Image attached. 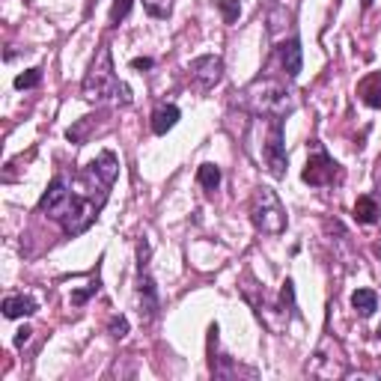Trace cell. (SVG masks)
<instances>
[{"mask_svg": "<svg viewBox=\"0 0 381 381\" xmlns=\"http://www.w3.org/2000/svg\"><path fill=\"white\" fill-rule=\"evenodd\" d=\"M84 98L89 105H131V89L114 75L110 48L102 45L84 77Z\"/></svg>", "mask_w": 381, "mask_h": 381, "instance_id": "obj_1", "label": "cell"}, {"mask_svg": "<svg viewBox=\"0 0 381 381\" xmlns=\"http://www.w3.org/2000/svg\"><path fill=\"white\" fill-rule=\"evenodd\" d=\"M241 96H244V102H248L256 114H262V117L286 119L295 110L292 89H286V84L271 81V77H265V81H253Z\"/></svg>", "mask_w": 381, "mask_h": 381, "instance_id": "obj_2", "label": "cell"}, {"mask_svg": "<svg viewBox=\"0 0 381 381\" xmlns=\"http://www.w3.org/2000/svg\"><path fill=\"white\" fill-rule=\"evenodd\" d=\"M251 221L253 227L265 235H280L286 230V209L280 206V197L274 194V188L260 185L251 197Z\"/></svg>", "mask_w": 381, "mask_h": 381, "instance_id": "obj_3", "label": "cell"}, {"mask_svg": "<svg viewBox=\"0 0 381 381\" xmlns=\"http://www.w3.org/2000/svg\"><path fill=\"white\" fill-rule=\"evenodd\" d=\"M262 158L268 173L274 179L286 176V143H283V119L280 117H268V134L262 137Z\"/></svg>", "mask_w": 381, "mask_h": 381, "instance_id": "obj_4", "label": "cell"}, {"mask_svg": "<svg viewBox=\"0 0 381 381\" xmlns=\"http://www.w3.org/2000/svg\"><path fill=\"white\" fill-rule=\"evenodd\" d=\"M72 203H75V188H72V182H69L66 176H54L51 185H48V190H45L42 200H39V209H42L48 218L63 221L66 215H69Z\"/></svg>", "mask_w": 381, "mask_h": 381, "instance_id": "obj_5", "label": "cell"}, {"mask_svg": "<svg viewBox=\"0 0 381 381\" xmlns=\"http://www.w3.org/2000/svg\"><path fill=\"white\" fill-rule=\"evenodd\" d=\"M147 241H140V280H137V304H140V319L152 322L158 316V292H155V283L149 277L147 268Z\"/></svg>", "mask_w": 381, "mask_h": 381, "instance_id": "obj_6", "label": "cell"}, {"mask_svg": "<svg viewBox=\"0 0 381 381\" xmlns=\"http://www.w3.org/2000/svg\"><path fill=\"white\" fill-rule=\"evenodd\" d=\"M307 373L316 378H343L349 373V366H345L343 354H328V340H324L319 345V352L313 354V361L307 364Z\"/></svg>", "mask_w": 381, "mask_h": 381, "instance_id": "obj_7", "label": "cell"}, {"mask_svg": "<svg viewBox=\"0 0 381 381\" xmlns=\"http://www.w3.org/2000/svg\"><path fill=\"white\" fill-rule=\"evenodd\" d=\"M334 176H337V164H334V158L324 149H316V155H310L304 173H301V179H304L307 185H313V188L331 185Z\"/></svg>", "mask_w": 381, "mask_h": 381, "instance_id": "obj_8", "label": "cell"}, {"mask_svg": "<svg viewBox=\"0 0 381 381\" xmlns=\"http://www.w3.org/2000/svg\"><path fill=\"white\" fill-rule=\"evenodd\" d=\"M188 72H190V77H194L200 87H215L223 77V60L215 57V54H206V57L190 60Z\"/></svg>", "mask_w": 381, "mask_h": 381, "instance_id": "obj_9", "label": "cell"}, {"mask_svg": "<svg viewBox=\"0 0 381 381\" xmlns=\"http://www.w3.org/2000/svg\"><path fill=\"white\" fill-rule=\"evenodd\" d=\"M280 63H283L286 77H298V72H301V42H298V36H292L283 48H280Z\"/></svg>", "mask_w": 381, "mask_h": 381, "instance_id": "obj_10", "label": "cell"}, {"mask_svg": "<svg viewBox=\"0 0 381 381\" xmlns=\"http://www.w3.org/2000/svg\"><path fill=\"white\" fill-rule=\"evenodd\" d=\"M36 313V301L30 295H9L3 301V316L6 319H21V316H33Z\"/></svg>", "mask_w": 381, "mask_h": 381, "instance_id": "obj_11", "label": "cell"}, {"mask_svg": "<svg viewBox=\"0 0 381 381\" xmlns=\"http://www.w3.org/2000/svg\"><path fill=\"white\" fill-rule=\"evenodd\" d=\"M357 93H361V102L366 107H381V72L366 75L361 87H357Z\"/></svg>", "mask_w": 381, "mask_h": 381, "instance_id": "obj_12", "label": "cell"}, {"mask_svg": "<svg viewBox=\"0 0 381 381\" xmlns=\"http://www.w3.org/2000/svg\"><path fill=\"white\" fill-rule=\"evenodd\" d=\"M179 117H182V114H179L176 105H161V107L152 114V131H155V134H167V131H170L176 122H179Z\"/></svg>", "mask_w": 381, "mask_h": 381, "instance_id": "obj_13", "label": "cell"}, {"mask_svg": "<svg viewBox=\"0 0 381 381\" xmlns=\"http://www.w3.org/2000/svg\"><path fill=\"white\" fill-rule=\"evenodd\" d=\"M352 307L361 319H369L378 310V295L373 292V289H357V292L352 295Z\"/></svg>", "mask_w": 381, "mask_h": 381, "instance_id": "obj_14", "label": "cell"}, {"mask_svg": "<svg viewBox=\"0 0 381 381\" xmlns=\"http://www.w3.org/2000/svg\"><path fill=\"white\" fill-rule=\"evenodd\" d=\"M378 215H381V209H378V203H375L373 197H369V194L357 197V203H354V221H357V223L369 227V223L378 221Z\"/></svg>", "mask_w": 381, "mask_h": 381, "instance_id": "obj_15", "label": "cell"}, {"mask_svg": "<svg viewBox=\"0 0 381 381\" xmlns=\"http://www.w3.org/2000/svg\"><path fill=\"white\" fill-rule=\"evenodd\" d=\"M197 182L203 185L206 190H218V185H221V167L218 164H200Z\"/></svg>", "mask_w": 381, "mask_h": 381, "instance_id": "obj_16", "label": "cell"}, {"mask_svg": "<svg viewBox=\"0 0 381 381\" xmlns=\"http://www.w3.org/2000/svg\"><path fill=\"white\" fill-rule=\"evenodd\" d=\"M289 21H292V13H289L286 6H274L271 15H268V33H271V39L280 36V30L289 27Z\"/></svg>", "mask_w": 381, "mask_h": 381, "instance_id": "obj_17", "label": "cell"}, {"mask_svg": "<svg viewBox=\"0 0 381 381\" xmlns=\"http://www.w3.org/2000/svg\"><path fill=\"white\" fill-rule=\"evenodd\" d=\"M143 9H147L152 18H167L173 13V0H143Z\"/></svg>", "mask_w": 381, "mask_h": 381, "instance_id": "obj_18", "label": "cell"}, {"mask_svg": "<svg viewBox=\"0 0 381 381\" xmlns=\"http://www.w3.org/2000/svg\"><path fill=\"white\" fill-rule=\"evenodd\" d=\"M42 81V69H27L24 75L15 77V89H30V87H39Z\"/></svg>", "mask_w": 381, "mask_h": 381, "instance_id": "obj_19", "label": "cell"}, {"mask_svg": "<svg viewBox=\"0 0 381 381\" xmlns=\"http://www.w3.org/2000/svg\"><path fill=\"white\" fill-rule=\"evenodd\" d=\"M221 13H223V21H227V24H235L241 15V3L239 0H221Z\"/></svg>", "mask_w": 381, "mask_h": 381, "instance_id": "obj_20", "label": "cell"}, {"mask_svg": "<svg viewBox=\"0 0 381 381\" xmlns=\"http://www.w3.org/2000/svg\"><path fill=\"white\" fill-rule=\"evenodd\" d=\"M128 9H131V0H114V9H110V24H119V21L128 15Z\"/></svg>", "mask_w": 381, "mask_h": 381, "instance_id": "obj_21", "label": "cell"}, {"mask_svg": "<svg viewBox=\"0 0 381 381\" xmlns=\"http://www.w3.org/2000/svg\"><path fill=\"white\" fill-rule=\"evenodd\" d=\"M126 334H128V319L126 316H114V319H110V337L122 340Z\"/></svg>", "mask_w": 381, "mask_h": 381, "instance_id": "obj_22", "label": "cell"}, {"mask_svg": "<svg viewBox=\"0 0 381 381\" xmlns=\"http://www.w3.org/2000/svg\"><path fill=\"white\" fill-rule=\"evenodd\" d=\"M93 292H98V283H93L89 289H84V292H75V295H72V304H84V301L93 295Z\"/></svg>", "mask_w": 381, "mask_h": 381, "instance_id": "obj_23", "label": "cell"}, {"mask_svg": "<svg viewBox=\"0 0 381 381\" xmlns=\"http://www.w3.org/2000/svg\"><path fill=\"white\" fill-rule=\"evenodd\" d=\"M30 334H33L30 328H21V331L15 334V345H18V349H21V345H27V343H30Z\"/></svg>", "mask_w": 381, "mask_h": 381, "instance_id": "obj_24", "label": "cell"}, {"mask_svg": "<svg viewBox=\"0 0 381 381\" xmlns=\"http://www.w3.org/2000/svg\"><path fill=\"white\" fill-rule=\"evenodd\" d=\"M131 69H152V60L149 57H137V60H131Z\"/></svg>", "mask_w": 381, "mask_h": 381, "instance_id": "obj_25", "label": "cell"}, {"mask_svg": "<svg viewBox=\"0 0 381 381\" xmlns=\"http://www.w3.org/2000/svg\"><path fill=\"white\" fill-rule=\"evenodd\" d=\"M369 3H373V0H364V9H369Z\"/></svg>", "mask_w": 381, "mask_h": 381, "instance_id": "obj_26", "label": "cell"}, {"mask_svg": "<svg viewBox=\"0 0 381 381\" xmlns=\"http://www.w3.org/2000/svg\"><path fill=\"white\" fill-rule=\"evenodd\" d=\"M378 340H381V324H378Z\"/></svg>", "mask_w": 381, "mask_h": 381, "instance_id": "obj_27", "label": "cell"}]
</instances>
